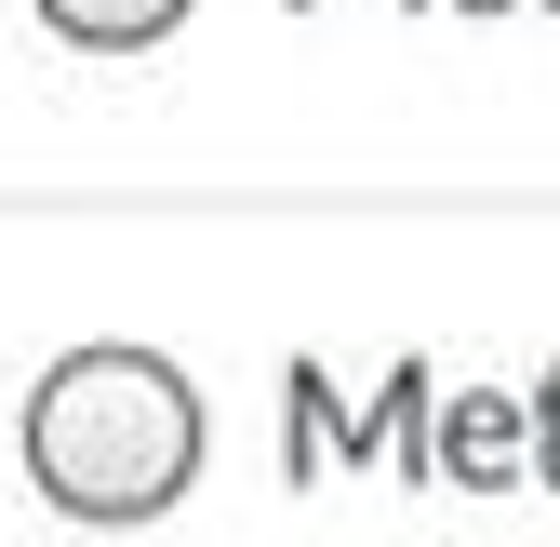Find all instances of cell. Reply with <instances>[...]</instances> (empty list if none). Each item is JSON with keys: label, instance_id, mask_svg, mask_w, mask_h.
I'll return each instance as SVG.
<instances>
[{"label": "cell", "instance_id": "cell-1", "mask_svg": "<svg viewBox=\"0 0 560 547\" xmlns=\"http://www.w3.org/2000/svg\"><path fill=\"white\" fill-rule=\"evenodd\" d=\"M14 454L54 521H94V534L161 521L200 481V387L133 334H94V348L40 361V387L14 400Z\"/></svg>", "mask_w": 560, "mask_h": 547}, {"label": "cell", "instance_id": "cell-2", "mask_svg": "<svg viewBox=\"0 0 560 547\" xmlns=\"http://www.w3.org/2000/svg\"><path fill=\"white\" fill-rule=\"evenodd\" d=\"M428 467L454 494H508V481H534V387L508 400V387H441V441H428Z\"/></svg>", "mask_w": 560, "mask_h": 547}, {"label": "cell", "instance_id": "cell-3", "mask_svg": "<svg viewBox=\"0 0 560 547\" xmlns=\"http://www.w3.org/2000/svg\"><path fill=\"white\" fill-rule=\"evenodd\" d=\"M280 400H294V481H361L374 467V415L334 387V361H280Z\"/></svg>", "mask_w": 560, "mask_h": 547}, {"label": "cell", "instance_id": "cell-4", "mask_svg": "<svg viewBox=\"0 0 560 547\" xmlns=\"http://www.w3.org/2000/svg\"><path fill=\"white\" fill-rule=\"evenodd\" d=\"M374 415V467L387 481H441L428 467V441H441V361H387V387L361 400Z\"/></svg>", "mask_w": 560, "mask_h": 547}, {"label": "cell", "instance_id": "cell-5", "mask_svg": "<svg viewBox=\"0 0 560 547\" xmlns=\"http://www.w3.org/2000/svg\"><path fill=\"white\" fill-rule=\"evenodd\" d=\"M27 14L54 40H81V54H148V40H174L200 14V0H27Z\"/></svg>", "mask_w": 560, "mask_h": 547}, {"label": "cell", "instance_id": "cell-6", "mask_svg": "<svg viewBox=\"0 0 560 547\" xmlns=\"http://www.w3.org/2000/svg\"><path fill=\"white\" fill-rule=\"evenodd\" d=\"M534 481H547V494H560V361H547V374H534Z\"/></svg>", "mask_w": 560, "mask_h": 547}, {"label": "cell", "instance_id": "cell-7", "mask_svg": "<svg viewBox=\"0 0 560 547\" xmlns=\"http://www.w3.org/2000/svg\"><path fill=\"white\" fill-rule=\"evenodd\" d=\"M428 14H521V0H428Z\"/></svg>", "mask_w": 560, "mask_h": 547}, {"label": "cell", "instance_id": "cell-8", "mask_svg": "<svg viewBox=\"0 0 560 547\" xmlns=\"http://www.w3.org/2000/svg\"><path fill=\"white\" fill-rule=\"evenodd\" d=\"M294 14H320V0H294Z\"/></svg>", "mask_w": 560, "mask_h": 547}]
</instances>
